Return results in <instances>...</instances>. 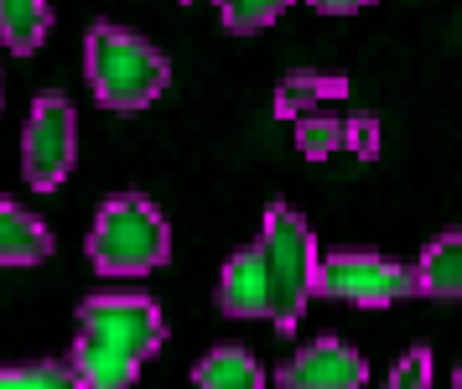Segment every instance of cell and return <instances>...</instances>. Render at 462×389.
<instances>
[{
	"instance_id": "cell-19",
	"label": "cell",
	"mask_w": 462,
	"mask_h": 389,
	"mask_svg": "<svg viewBox=\"0 0 462 389\" xmlns=\"http://www.w3.org/2000/svg\"><path fill=\"white\" fill-rule=\"evenodd\" d=\"M322 16H354V11H364V5H374V0H312Z\"/></svg>"
},
{
	"instance_id": "cell-3",
	"label": "cell",
	"mask_w": 462,
	"mask_h": 389,
	"mask_svg": "<svg viewBox=\"0 0 462 389\" xmlns=\"http://www.w3.org/2000/svg\"><path fill=\"white\" fill-rule=\"evenodd\" d=\"M260 270H265V317L275 332H291L301 311L312 301V275H317V239L307 218L296 208L275 203L265 208V228H260Z\"/></svg>"
},
{
	"instance_id": "cell-14",
	"label": "cell",
	"mask_w": 462,
	"mask_h": 389,
	"mask_svg": "<svg viewBox=\"0 0 462 389\" xmlns=\"http://www.w3.org/2000/svg\"><path fill=\"white\" fill-rule=\"evenodd\" d=\"M218 5V21H224V32L234 37H250V32H265L291 0H213Z\"/></svg>"
},
{
	"instance_id": "cell-13",
	"label": "cell",
	"mask_w": 462,
	"mask_h": 389,
	"mask_svg": "<svg viewBox=\"0 0 462 389\" xmlns=\"http://www.w3.org/2000/svg\"><path fill=\"white\" fill-rule=\"evenodd\" d=\"M348 94V79H322V73H296L275 88V115L281 120H296V115H307L317 109L322 99H343Z\"/></svg>"
},
{
	"instance_id": "cell-4",
	"label": "cell",
	"mask_w": 462,
	"mask_h": 389,
	"mask_svg": "<svg viewBox=\"0 0 462 389\" xmlns=\"http://www.w3.org/2000/svg\"><path fill=\"white\" fill-rule=\"evenodd\" d=\"M167 255H171V228L156 203L125 192V198H109L94 213L88 265L99 275H146V270L167 265Z\"/></svg>"
},
{
	"instance_id": "cell-16",
	"label": "cell",
	"mask_w": 462,
	"mask_h": 389,
	"mask_svg": "<svg viewBox=\"0 0 462 389\" xmlns=\"http://www.w3.org/2000/svg\"><path fill=\"white\" fill-rule=\"evenodd\" d=\"M337 145H343V120H333V115H296V151L307 162H328Z\"/></svg>"
},
{
	"instance_id": "cell-18",
	"label": "cell",
	"mask_w": 462,
	"mask_h": 389,
	"mask_svg": "<svg viewBox=\"0 0 462 389\" xmlns=\"http://www.w3.org/2000/svg\"><path fill=\"white\" fill-rule=\"evenodd\" d=\"M343 145H354L364 162H374L379 156V125L374 120H348L343 125Z\"/></svg>"
},
{
	"instance_id": "cell-20",
	"label": "cell",
	"mask_w": 462,
	"mask_h": 389,
	"mask_svg": "<svg viewBox=\"0 0 462 389\" xmlns=\"http://www.w3.org/2000/svg\"><path fill=\"white\" fill-rule=\"evenodd\" d=\"M0 104H5V83H0Z\"/></svg>"
},
{
	"instance_id": "cell-5",
	"label": "cell",
	"mask_w": 462,
	"mask_h": 389,
	"mask_svg": "<svg viewBox=\"0 0 462 389\" xmlns=\"http://www.w3.org/2000/svg\"><path fill=\"white\" fill-rule=\"evenodd\" d=\"M312 296L354 301V307H390V301L420 296V281H416V265L384 260L374 249H337L328 260H317Z\"/></svg>"
},
{
	"instance_id": "cell-7",
	"label": "cell",
	"mask_w": 462,
	"mask_h": 389,
	"mask_svg": "<svg viewBox=\"0 0 462 389\" xmlns=\"http://www.w3.org/2000/svg\"><path fill=\"white\" fill-rule=\"evenodd\" d=\"M364 379H369L364 353L348 348V343H337V338L307 343V348L291 353L281 364V374H275V384H286V389H354Z\"/></svg>"
},
{
	"instance_id": "cell-11",
	"label": "cell",
	"mask_w": 462,
	"mask_h": 389,
	"mask_svg": "<svg viewBox=\"0 0 462 389\" xmlns=\"http://www.w3.org/2000/svg\"><path fill=\"white\" fill-rule=\"evenodd\" d=\"M52 32V5L47 0H0V42L5 52L32 58Z\"/></svg>"
},
{
	"instance_id": "cell-1",
	"label": "cell",
	"mask_w": 462,
	"mask_h": 389,
	"mask_svg": "<svg viewBox=\"0 0 462 389\" xmlns=\"http://www.w3.org/2000/svg\"><path fill=\"white\" fill-rule=\"evenodd\" d=\"M167 343V317L141 291H99L79 307V338L68 353L73 379L88 389H120L135 384L146 358Z\"/></svg>"
},
{
	"instance_id": "cell-21",
	"label": "cell",
	"mask_w": 462,
	"mask_h": 389,
	"mask_svg": "<svg viewBox=\"0 0 462 389\" xmlns=\"http://www.w3.org/2000/svg\"><path fill=\"white\" fill-rule=\"evenodd\" d=\"M457 384H462V369H457Z\"/></svg>"
},
{
	"instance_id": "cell-6",
	"label": "cell",
	"mask_w": 462,
	"mask_h": 389,
	"mask_svg": "<svg viewBox=\"0 0 462 389\" xmlns=\"http://www.w3.org/2000/svg\"><path fill=\"white\" fill-rule=\"evenodd\" d=\"M79 162V115L68 94H37L22 125V177L32 192H52L68 182Z\"/></svg>"
},
{
	"instance_id": "cell-8",
	"label": "cell",
	"mask_w": 462,
	"mask_h": 389,
	"mask_svg": "<svg viewBox=\"0 0 462 389\" xmlns=\"http://www.w3.org/2000/svg\"><path fill=\"white\" fill-rule=\"evenodd\" d=\"M218 311L224 317H265V270H260V249L245 245L229 255V265L218 275Z\"/></svg>"
},
{
	"instance_id": "cell-12",
	"label": "cell",
	"mask_w": 462,
	"mask_h": 389,
	"mask_svg": "<svg viewBox=\"0 0 462 389\" xmlns=\"http://www.w3.org/2000/svg\"><path fill=\"white\" fill-rule=\"evenodd\" d=\"M192 379L208 389H254L265 384V374H260V364H254L250 348H234V343H224V348H213L198 369H192Z\"/></svg>"
},
{
	"instance_id": "cell-15",
	"label": "cell",
	"mask_w": 462,
	"mask_h": 389,
	"mask_svg": "<svg viewBox=\"0 0 462 389\" xmlns=\"http://www.w3.org/2000/svg\"><path fill=\"white\" fill-rule=\"evenodd\" d=\"M73 369L58 358H37V364H5L0 369V389H73Z\"/></svg>"
},
{
	"instance_id": "cell-17",
	"label": "cell",
	"mask_w": 462,
	"mask_h": 389,
	"mask_svg": "<svg viewBox=\"0 0 462 389\" xmlns=\"http://www.w3.org/2000/svg\"><path fill=\"white\" fill-rule=\"evenodd\" d=\"M390 384H395V389H426V384H431V353L411 348L405 358H400V369L390 374Z\"/></svg>"
},
{
	"instance_id": "cell-2",
	"label": "cell",
	"mask_w": 462,
	"mask_h": 389,
	"mask_svg": "<svg viewBox=\"0 0 462 389\" xmlns=\"http://www.w3.org/2000/svg\"><path fill=\"white\" fill-rule=\"evenodd\" d=\"M84 73L88 88L105 109H120V115H135L146 109L156 94H167L171 83V62L156 42L135 37L115 21H99L84 37Z\"/></svg>"
},
{
	"instance_id": "cell-10",
	"label": "cell",
	"mask_w": 462,
	"mask_h": 389,
	"mask_svg": "<svg viewBox=\"0 0 462 389\" xmlns=\"http://www.w3.org/2000/svg\"><path fill=\"white\" fill-rule=\"evenodd\" d=\"M416 281H420V296H441V301H457L462 296V234L457 228L420 249Z\"/></svg>"
},
{
	"instance_id": "cell-9",
	"label": "cell",
	"mask_w": 462,
	"mask_h": 389,
	"mask_svg": "<svg viewBox=\"0 0 462 389\" xmlns=\"http://www.w3.org/2000/svg\"><path fill=\"white\" fill-rule=\"evenodd\" d=\"M52 255V228L22 203L0 198V265H42Z\"/></svg>"
}]
</instances>
